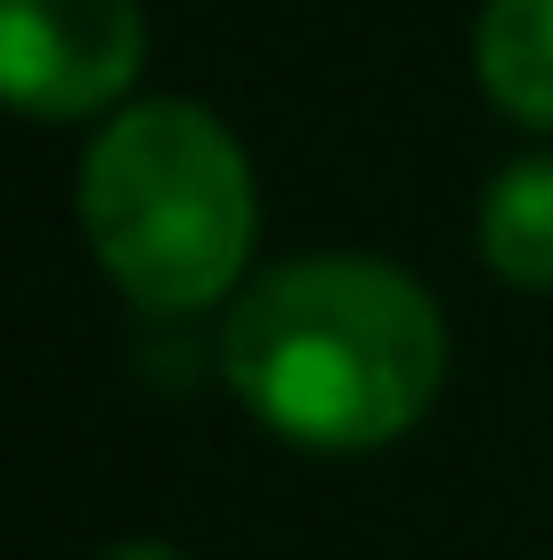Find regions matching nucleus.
<instances>
[{
    "label": "nucleus",
    "instance_id": "f257e3e1",
    "mask_svg": "<svg viewBox=\"0 0 553 560\" xmlns=\"http://www.w3.org/2000/svg\"><path fill=\"white\" fill-rule=\"evenodd\" d=\"M220 365L285 447L367 455L431 415L448 382V317L407 268L318 253L237 293Z\"/></svg>",
    "mask_w": 553,
    "mask_h": 560
},
{
    "label": "nucleus",
    "instance_id": "f03ea898",
    "mask_svg": "<svg viewBox=\"0 0 553 560\" xmlns=\"http://www.w3.org/2000/svg\"><path fill=\"white\" fill-rule=\"evenodd\" d=\"M253 163L212 106L139 98L82 154V236L106 284L139 308H212L253 260Z\"/></svg>",
    "mask_w": 553,
    "mask_h": 560
},
{
    "label": "nucleus",
    "instance_id": "7ed1b4c3",
    "mask_svg": "<svg viewBox=\"0 0 553 560\" xmlns=\"http://www.w3.org/2000/svg\"><path fill=\"white\" fill-rule=\"evenodd\" d=\"M147 66L139 0H0V106L82 122L123 106Z\"/></svg>",
    "mask_w": 553,
    "mask_h": 560
},
{
    "label": "nucleus",
    "instance_id": "20e7f679",
    "mask_svg": "<svg viewBox=\"0 0 553 560\" xmlns=\"http://www.w3.org/2000/svg\"><path fill=\"white\" fill-rule=\"evenodd\" d=\"M488 106L529 130H553V0H488L472 33Z\"/></svg>",
    "mask_w": 553,
    "mask_h": 560
},
{
    "label": "nucleus",
    "instance_id": "39448f33",
    "mask_svg": "<svg viewBox=\"0 0 553 560\" xmlns=\"http://www.w3.org/2000/svg\"><path fill=\"white\" fill-rule=\"evenodd\" d=\"M481 260L521 293H553V154L497 171L481 196Z\"/></svg>",
    "mask_w": 553,
    "mask_h": 560
},
{
    "label": "nucleus",
    "instance_id": "423d86ee",
    "mask_svg": "<svg viewBox=\"0 0 553 560\" xmlns=\"http://www.w3.org/2000/svg\"><path fill=\"white\" fill-rule=\"evenodd\" d=\"M99 560H187V552H171V545H155V536H139V545H106Z\"/></svg>",
    "mask_w": 553,
    "mask_h": 560
}]
</instances>
